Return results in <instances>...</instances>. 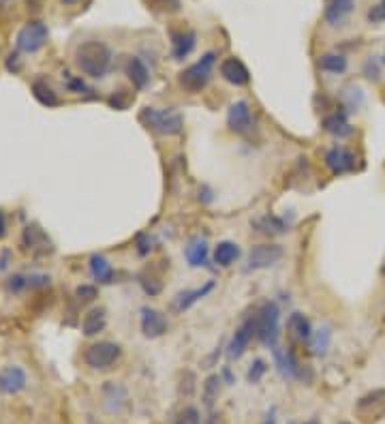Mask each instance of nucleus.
<instances>
[{
  "label": "nucleus",
  "mask_w": 385,
  "mask_h": 424,
  "mask_svg": "<svg viewBox=\"0 0 385 424\" xmlns=\"http://www.w3.org/2000/svg\"><path fill=\"white\" fill-rule=\"evenodd\" d=\"M75 64L84 75L103 79L112 71L114 54L103 41H84L75 50Z\"/></svg>",
  "instance_id": "f257e3e1"
},
{
  "label": "nucleus",
  "mask_w": 385,
  "mask_h": 424,
  "mask_svg": "<svg viewBox=\"0 0 385 424\" xmlns=\"http://www.w3.org/2000/svg\"><path fill=\"white\" fill-rule=\"evenodd\" d=\"M217 58H219L217 52H206L197 62H192L190 67H186L184 71H180V75H178L180 86L186 93H190V95L202 93L208 86V84L212 81Z\"/></svg>",
  "instance_id": "f03ea898"
},
{
  "label": "nucleus",
  "mask_w": 385,
  "mask_h": 424,
  "mask_svg": "<svg viewBox=\"0 0 385 424\" xmlns=\"http://www.w3.org/2000/svg\"><path fill=\"white\" fill-rule=\"evenodd\" d=\"M139 122L159 133V135H167V137H173V135H180L184 131V118L180 112L167 108V110H156V108H144L142 114H139Z\"/></svg>",
  "instance_id": "7ed1b4c3"
},
{
  "label": "nucleus",
  "mask_w": 385,
  "mask_h": 424,
  "mask_svg": "<svg viewBox=\"0 0 385 424\" xmlns=\"http://www.w3.org/2000/svg\"><path fill=\"white\" fill-rule=\"evenodd\" d=\"M255 323H257V338L270 350L276 348L278 336H280V309L276 302L268 300L261 304V309L255 315Z\"/></svg>",
  "instance_id": "20e7f679"
},
{
  "label": "nucleus",
  "mask_w": 385,
  "mask_h": 424,
  "mask_svg": "<svg viewBox=\"0 0 385 424\" xmlns=\"http://www.w3.org/2000/svg\"><path fill=\"white\" fill-rule=\"evenodd\" d=\"M122 356V348L114 341H99L92 343L86 352H84V360L90 369L94 371H108L112 369Z\"/></svg>",
  "instance_id": "39448f33"
},
{
  "label": "nucleus",
  "mask_w": 385,
  "mask_h": 424,
  "mask_svg": "<svg viewBox=\"0 0 385 424\" xmlns=\"http://www.w3.org/2000/svg\"><path fill=\"white\" fill-rule=\"evenodd\" d=\"M285 256V251L280 244H257L251 248L248 253V260H246V270H265L276 266Z\"/></svg>",
  "instance_id": "423d86ee"
},
{
  "label": "nucleus",
  "mask_w": 385,
  "mask_h": 424,
  "mask_svg": "<svg viewBox=\"0 0 385 424\" xmlns=\"http://www.w3.org/2000/svg\"><path fill=\"white\" fill-rule=\"evenodd\" d=\"M323 163L326 167L330 169L332 176H345V174H351L355 172V165H357V156L353 150L345 148V146H332L326 156H323Z\"/></svg>",
  "instance_id": "0eeeda50"
},
{
  "label": "nucleus",
  "mask_w": 385,
  "mask_h": 424,
  "mask_svg": "<svg viewBox=\"0 0 385 424\" xmlns=\"http://www.w3.org/2000/svg\"><path fill=\"white\" fill-rule=\"evenodd\" d=\"M50 39V30L43 22H28L18 33V50L24 54H37Z\"/></svg>",
  "instance_id": "6e6552de"
},
{
  "label": "nucleus",
  "mask_w": 385,
  "mask_h": 424,
  "mask_svg": "<svg viewBox=\"0 0 385 424\" xmlns=\"http://www.w3.org/2000/svg\"><path fill=\"white\" fill-rule=\"evenodd\" d=\"M227 127L236 135H248L255 127V116L248 101H234L227 110Z\"/></svg>",
  "instance_id": "1a4fd4ad"
},
{
  "label": "nucleus",
  "mask_w": 385,
  "mask_h": 424,
  "mask_svg": "<svg viewBox=\"0 0 385 424\" xmlns=\"http://www.w3.org/2000/svg\"><path fill=\"white\" fill-rule=\"evenodd\" d=\"M253 336H257L255 315L248 317V319H244V321L240 323V328L234 332L231 341H229V345H227V358H229V360H240V358L244 356V352L248 350V345H251V341H253Z\"/></svg>",
  "instance_id": "9d476101"
},
{
  "label": "nucleus",
  "mask_w": 385,
  "mask_h": 424,
  "mask_svg": "<svg viewBox=\"0 0 385 424\" xmlns=\"http://www.w3.org/2000/svg\"><path fill=\"white\" fill-rule=\"evenodd\" d=\"M272 356H274V367H276V371L282 379H287V382L304 379V369L300 367V362H298V358L292 350L274 348Z\"/></svg>",
  "instance_id": "9b49d317"
},
{
  "label": "nucleus",
  "mask_w": 385,
  "mask_h": 424,
  "mask_svg": "<svg viewBox=\"0 0 385 424\" xmlns=\"http://www.w3.org/2000/svg\"><path fill=\"white\" fill-rule=\"evenodd\" d=\"M139 326H142V334L146 338H159L167 332L169 321H167L165 313H161L159 309L144 306L139 311Z\"/></svg>",
  "instance_id": "f8f14e48"
},
{
  "label": "nucleus",
  "mask_w": 385,
  "mask_h": 424,
  "mask_svg": "<svg viewBox=\"0 0 385 424\" xmlns=\"http://www.w3.org/2000/svg\"><path fill=\"white\" fill-rule=\"evenodd\" d=\"M221 77L227 84H231V86H236V88H244V86H248V84H251L248 67L236 56H229V58H225L221 62Z\"/></svg>",
  "instance_id": "ddd939ff"
},
{
  "label": "nucleus",
  "mask_w": 385,
  "mask_h": 424,
  "mask_svg": "<svg viewBox=\"0 0 385 424\" xmlns=\"http://www.w3.org/2000/svg\"><path fill=\"white\" fill-rule=\"evenodd\" d=\"M22 246H24V251L33 253V256H50V253H54L52 240H50L37 225H28V227L24 229Z\"/></svg>",
  "instance_id": "4468645a"
},
{
  "label": "nucleus",
  "mask_w": 385,
  "mask_h": 424,
  "mask_svg": "<svg viewBox=\"0 0 385 424\" xmlns=\"http://www.w3.org/2000/svg\"><path fill=\"white\" fill-rule=\"evenodd\" d=\"M321 127H323L326 133H330V135L336 137V139H347V137L353 135V127H351V122H349V112H347L345 108H340V110L334 112V114H328V116L323 118Z\"/></svg>",
  "instance_id": "2eb2a0df"
},
{
  "label": "nucleus",
  "mask_w": 385,
  "mask_h": 424,
  "mask_svg": "<svg viewBox=\"0 0 385 424\" xmlns=\"http://www.w3.org/2000/svg\"><path fill=\"white\" fill-rule=\"evenodd\" d=\"M214 287H217V283H214V281H208V283H204L202 287H195V290H184V292L176 294V298H173V302H171L173 311H176V313H184V311H188L190 306H195L200 300H204V298H206Z\"/></svg>",
  "instance_id": "dca6fc26"
},
{
  "label": "nucleus",
  "mask_w": 385,
  "mask_h": 424,
  "mask_svg": "<svg viewBox=\"0 0 385 424\" xmlns=\"http://www.w3.org/2000/svg\"><path fill=\"white\" fill-rule=\"evenodd\" d=\"M26 386H28V377L22 367H7L0 373V392L3 394L16 396L22 390H26Z\"/></svg>",
  "instance_id": "f3484780"
},
{
  "label": "nucleus",
  "mask_w": 385,
  "mask_h": 424,
  "mask_svg": "<svg viewBox=\"0 0 385 424\" xmlns=\"http://www.w3.org/2000/svg\"><path fill=\"white\" fill-rule=\"evenodd\" d=\"M197 47V33L195 30H182L171 35V56L173 60H186Z\"/></svg>",
  "instance_id": "a211bd4d"
},
{
  "label": "nucleus",
  "mask_w": 385,
  "mask_h": 424,
  "mask_svg": "<svg viewBox=\"0 0 385 424\" xmlns=\"http://www.w3.org/2000/svg\"><path fill=\"white\" fill-rule=\"evenodd\" d=\"M251 225L259 234H265V236H282L292 229V221H287V217H278V214H263L255 219Z\"/></svg>",
  "instance_id": "6ab92c4d"
},
{
  "label": "nucleus",
  "mask_w": 385,
  "mask_h": 424,
  "mask_svg": "<svg viewBox=\"0 0 385 424\" xmlns=\"http://www.w3.org/2000/svg\"><path fill=\"white\" fill-rule=\"evenodd\" d=\"M184 256L190 268H206L210 260V246L204 238H192L186 246Z\"/></svg>",
  "instance_id": "aec40b11"
},
{
  "label": "nucleus",
  "mask_w": 385,
  "mask_h": 424,
  "mask_svg": "<svg viewBox=\"0 0 385 424\" xmlns=\"http://www.w3.org/2000/svg\"><path fill=\"white\" fill-rule=\"evenodd\" d=\"M90 275L96 283H101V285H110L116 279L114 266L110 264L108 258L99 256V253H94V256L90 258Z\"/></svg>",
  "instance_id": "412c9836"
},
{
  "label": "nucleus",
  "mask_w": 385,
  "mask_h": 424,
  "mask_svg": "<svg viewBox=\"0 0 385 424\" xmlns=\"http://www.w3.org/2000/svg\"><path fill=\"white\" fill-rule=\"evenodd\" d=\"M240 256H242V251H240L238 242H234V240H223V242H219V244L214 246V253H212L214 264L221 266V268H229L231 264H236V262L240 260Z\"/></svg>",
  "instance_id": "4be33fe9"
},
{
  "label": "nucleus",
  "mask_w": 385,
  "mask_h": 424,
  "mask_svg": "<svg viewBox=\"0 0 385 424\" xmlns=\"http://www.w3.org/2000/svg\"><path fill=\"white\" fill-rule=\"evenodd\" d=\"M127 75H129V79H131L135 91L148 88V84H150V69L146 67V62L139 56L129 58V62H127Z\"/></svg>",
  "instance_id": "5701e85b"
},
{
  "label": "nucleus",
  "mask_w": 385,
  "mask_h": 424,
  "mask_svg": "<svg viewBox=\"0 0 385 424\" xmlns=\"http://www.w3.org/2000/svg\"><path fill=\"white\" fill-rule=\"evenodd\" d=\"M353 5H355V0H328L326 13H323L326 22L334 28L340 26L345 22V18L353 11Z\"/></svg>",
  "instance_id": "b1692460"
},
{
  "label": "nucleus",
  "mask_w": 385,
  "mask_h": 424,
  "mask_svg": "<svg viewBox=\"0 0 385 424\" xmlns=\"http://www.w3.org/2000/svg\"><path fill=\"white\" fill-rule=\"evenodd\" d=\"M287 330L292 332L296 338H300V341H311V336H313V332H315L311 319H309L304 313H300V311H296V313L289 315V319H287Z\"/></svg>",
  "instance_id": "393cba45"
},
{
  "label": "nucleus",
  "mask_w": 385,
  "mask_h": 424,
  "mask_svg": "<svg viewBox=\"0 0 385 424\" xmlns=\"http://www.w3.org/2000/svg\"><path fill=\"white\" fill-rule=\"evenodd\" d=\"M105 326H108L105 309H101V306H99V309L88 311L86 317H84V321H81V330H84L86 336H96V334H101V332L105 330Z\"/></svg>",
  "instance_id": "a878e982"
},
{
  "label": "nucleus",
  "mask_w": 385,
  "mask_h": 424,
  "mask_svg": "<svg viewBox=\"0 0 385 424\" xmlns=\"http://www.w3.org/2000/svg\"><path fill=\"white\" fill-rule=\"evenodd\" d=\"M319 69L332 75H343L349 69V60L343 54H323L319 58Z\"/></svg>",
  "instance_id": "bb28decb"
},
{
  "label": "nucleus",
  "mask_w": 385,
  "mask_h": 424,
  "mask_svg": "<svg viewBox=\"0 0 385 424\" xmlns=\"http://www.w3.org/2000/svg\"><path fill=\"white\" fill-rule=\"evenodd\" d=\"M309 343H311V352H313L315 356L323 358V356L328 354V350H330V343H332V330H330L328 326L319 328L317 332H313V336H311Z\"/></svg>",
  "instance_id": "cd10ccee"
},
{
  "label": "nucleus",
  "mask_w": 385,
  "mask_h": 424,
  "mask_svg": "<svg viewBox=\"0 0 385 424\" xmlns=\"http://www.w3.org/2000/svg\"><path fill=\"white\" fill-rule=\"evenodd\" d=\"M33 97L41 103V105H45V108H56L60 101H58V95L50 88V84L47 81H43V79H37L35 84H33Z\"/></svg>",
  "instance_id": "c85d7f7f"
},
{
  "label": "nucleus",
  "mask_w": 385,
  "mask_h": 424,
  "mask_svg": "<svg viewBox=\"0 0 385 424\" xmlns=\"http://www.w3.org/2000/svg\"><path fill=\"white\" fill-rule=\"evenodd\" d=\"M173 424H202V411L195 405H186L176 413Z\"/></svg>",
  "instance_id": "c756f323"
},
{
  "label": "nucleus",
  "mask_w": 385,
  "mask_h": 424,
  "mask_svg": "<svg viewBox=\"0 0 385 424\" xmlns=\"http://www.w3.org/2000/svg\"><path fill=\"white\" fill-rule=\"evenodd\" d=\"M221 377L219 375H210L208 379H206V384H204V401H206V405L208 407H212L214 405V399L219 396V388H221Z\"/></svg>",
  "instance_id": "7c9ffc66"
},
{
  "label": "nucleus",
  "mask_w": 385,
  "mask_h": 424,
  "mask_svg": "<svg viewBox=\"0 0 385 424\" xmlns=\"http://www.w3.org/2000/svg\"><path fill=\"white\" fill-rule=\"evenodd\" d=\"M268 369H270V365H268L263 358H255V360H253V365H251V369H248V373H246V379H248V384H259V382H261V377L268 373Z\"/></svg>",
  "instance_id": "2f4dec72"
},
{
  "label": "nucleus",
  "mask_w": 385,
  "mask_h": 424,
  "mask_svg": "<svg viewBox=\"0 0 385 424\" xmlns=\"http://www.w3.org/2000/svg\"><path fill=\"white\" fill-rule=\"evenodd\" d=\"M135 246H137V256H139V258H146V256H150V253L156 248V240H154V236H150V234H139Z\"/></svg>",
  "instance_id": "473e14b6"
},
{
  "label": "nucleus",
  "mask_w": 385,
  "mask_h": 424,
  "mask_svg": "<svg viewBox=\"0 0 385 424\" xmlns=\"http://www.w3.org/2000/svg\"><path fill=\"white\" fill-rule=\"evenodd\" d=\"M64 81H67V88L71 93H77V95H90V93H94L90 86H86V81L81 77H73L71 73H64Z\"/></svg>",
  "instance_id": "72a5a7b5"
},
{
  "label": "nucleus",
  "mask_w": 385,
  "mask_h": 424,
  "mask_svg": "<svg viewBox=\"0 0 385 424\" xmlns=\"http://www.w3.org/2000/svg\"><path fill=\"white\" fill-rule=\"evenodd\" d=\"M364 75L368 77V79H379L381 77V62L374 58V56H370L366 62H364Z\"/></svg>",
  "instance_id": "f704fd0d"
},
{
  "label": "nucleus",
  "mask_w": 385,
  "mask_h": 424,
  "mask_svg": "<svg viewBox=\"0 0 385 424\" xmlns=\"http://www.w3.org/2000/svg\"><path fill=\"white\" fill-rule=\"evenodd\" d=\"M366 18L370 24H383L385 22V0H379V3L368 11Z\"/></svg>",
  "instance_id": "c9c22d12"
},
{
  "label": "nucleus",
  "mask_w": 385,
  "mask_h": 424,
  "mask_svg": "<svg viewBox=\"0 0 385 424\" xmlns=\"http://www.w3.org/2000/svg\"><path fill=\"white\" fill-rule=\"evenodd\" d=\"M139 283H142V287H144V292H146L148 296H159L161 290H163V283L156 281L154 277H142Z\"/></svg>",
  "instance_id": "e433bc0d"
},
{
  "label": "nucleus",
  "mask_w": 385,
  "mask_h": 424,
  "mask_svg": "<svg viewBox=\"0 0 385 424\" xmlns=\"http://www.w3.org/2000/svg\"><path fill=\"white\" fill-rule=\"evenodd\" d=\"M129 103H131V97H127V95H125V91H118L116 95H112V97H110V105H112V108H116V110H127V108H129Z\"/></svg>",
  "instance_id": "4c0bfd02"
},
{
  "label": "nucleus",
  "mask_w": 385,
  "mask_h": 424,
  "mask_svg": "<svg viewBox=\"0 0 385 424\" xmlns=\"http://www.w3.org/2000/svg\"><path fill=\"white\" fill-rule=\"evenodd\" d=\"M75 296L81 300V302H92L96 298V287L94 285H79Z\"/></svg>",
  "instance_id": "58836bf2"
},
{
  "label": "nucleus",
  "mask_w": 385,
  "mask_h": 424,
  "mask_svg": "<svg viewBox=\"0 0 385 424\" xmlns=\"http://www.w3.org/2000/svg\"><path fill=\"white\" fill-rule=\"evenodd\" d=\"M152 5H159L165 11H178L180 9V0H150Z\"/></svg>",
  "instance_id": "ea45409f"
},
{
  "label": "nucleus",
  "mask_w": 385,
  "mask_h": 424,
  "mask_svg": "<svg viewBox=\"0 0 385 424\" xmlns=\"http://www.w3.org/2000/svg\"><path fill=\"white\" fill-rule=\"evenodd\" d=\"M200 200H202L204 204H212V202H214V193H212V189L204 185V187L200 189Z\"/></svg>",
  "instance_id": "a19ab883"
},
{
  "label": "nucleus",
  "mask_w": 385,
  "mask_h": 424,
  "mask_svg": "<svg viewBox=\"0 0 385 424\" xmlns=\"http://www.w3.org/2000/svg\"><path fill=\"white\" fill-rule=\"evenodd\" d=\"M223 379H225V384H227V386H234V384H236V377H234V373H231V369H229V367H225V369H223Z\"/></svg>",
  "instance_id": "79ce46f5"
},
{
  "label": "nucleus",
  "mask_w": 385,
  "mask_h": 424,
  "mask_svg": "<svg viewBox=\"0 0 385 424\" xmlns=\"http://www.w3.org/2000/svg\"><path fill=\"white\" fill-rule=\"evenodd\" d=\"M5 234H7V217L3 210H0V240L5 238Z\"/></svg>",
  "instance_id": "37998d69"
},
{
  "label": "nucleus",
  "mask_w": 385,
  "mask_h": 424,
  "mask_svg": "<svg viewBox=\"0 0 385 424\" xmlns=\"http://www.w3.org/2000/svg\"><path fill=\"white\" fill-rule=\"evenodd\" d=\"M16 58H18V54H11V56H9V62H7V69H9V71H18V60H16Z\"/></svg>",
  "instance_id": "c03bdc74"
},
{
  "label": "nucleus",
  "mask_w": 385,
  "mask_h": 424,
  "mask_svg": "<svg viewBox=\"0 0 385 424\" xmlns=\"http://www.w3.org/2000/svg\"><path fill=\"white\" fill-rule=\"evenodd\" d=\"M263 424H276V411L272 409L268 416H265V420H263Z\"/></svg>",
  "instance_id": "a18cd8bd"
},
{
  "label": "nucleus",
  "mask_w": 385,
  "mask_h": 424,
  "mask_svg": "<svg viewBox=\"0 0 385 424\" xmlns=\"http://www.w3.org/2000/svg\"><path fill=\"white\" fill-rule=\"evenodd\" d=\"M81 3V0H62V5H77Z\"/></svg>",
  "instance_id": "49530a36"
},
{
  "label": "nucleus",
  "mask_w": 385,
  "mask_h": 424,
  "mask_svg": "<svg viewBox=\"0 0 385 424\" xmlns=\"http://www.w3.org/2000/svg\"><path fill=\"white\" fill-rule=\"evenodd\" d=\"M304 424H319L317 420H309V422H304Z\"/></svg>",
  "instance_id": "de8ad7c7"
},
{
  "label": "nucleus",
  "mask_w": 385,
  "mask_h": 424,
  "mask_svg": "<svg viewBox=\"0 0 385 424\" xmlns=\"http://www.w3.org/2000/svg\"><path fill=\"white\" fill-rule=\"evenodd\" d=\"M383 62H385V52H383Z\"/></svg>",
  "instance_id": "09e8293b"
}]
</instances>
